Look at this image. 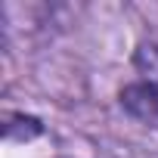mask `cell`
Segmentation results:
<instances>
[{"label": "cell", "instance_id": "obj_1", "mask_svg": "<svg viewBox=\"0 0 158 158\" xmlns=\"http://www.w3.org/2000/svg\"><path fill=\"white\" fill-rule=\"evenodd\" d=\"M118 106L136 124H143L149 130H158V84H149V81L124 84L118 90Z\"/></svg>", "mask_w": 158, "mask_h": 158}, {"label": "cell", "instance_id": "obj_2", "mask_svg": "<svg viewBox=\"0 0 158 158\" xmlns=\"http://www.w3.org/2000/svg\"><path fill=\"white\" fill-rule=\"evenodd\" d=\"M130 62H133V71L139 74V81L158 84V44L155 40H139Z\"/></svg>", "mask_w": 158, "mask_h": 158}, {"label": "cell", "instance_id": "obj_3", "mask_svg": "<svg viewBox=\"0 0 158 158\" xmlns=\"http://www.w3.org/2000/svg\"><path fill=\"white\" fill-rule=\"evenodd\" d=\"M3 133H6V139H25V143H28V139H34V136L44 133V124H40V118L19 112V115H10Z\"/></svg>", "mask_w": 158, "mask_h": 158}]
</instances>
